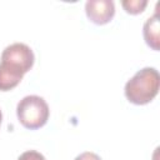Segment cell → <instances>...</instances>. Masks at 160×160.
<instances>
[{"label":"cell","mask_w":160,"mask_h":160,"mask_svg":"<svg viewBox=\"0 0 160 160\" xmlns=\"http://www.w3.org/2000/svg\"><path fill=\"white\" fill-rule=\"evenodd\" d=\"M34 62L35 55L26 44L14 42L6 46L0 56V91L16 88Z\"/></svg>","instance_id":"cell-1"},{"label":"cell","mask_w":160,"mask_h":160,"mask_svg":"<svg viewBox=\"0 0 160 160\" xmlns=\"http://www.w3.org/2000/svg\"><path fill=\"white\" fill-rule=\"evenodd\" d=\"M160 88V75L155 68L139 70L125 84V96L134 105H145L155 99Z\"/></svg>","instance_id":"cell-2"},{"label":"cell","mask_w":160,"mask_h":160,"mask_svg":"<svg viewBox=\"0 0 160 160\" xmlns=\"http://www.w3.org/2000/svg\"><path fill=\"white\" fill-rule=\"evenodd\" d=\"M16 115L24 128L36 130L48 122L50 110L44 98L38 95H28L18 102Z\"/></svg>","instance_id":"cell-3"},{"label":"cell","mask_w":160,"mask_h":160,"mask_svg":"<svg viewBox=\"0 0 160 160\" xmlns=\"http://www.w3.org/2000/svg\"><path fill=\"white\" fill-rule=\"evenodd\" d=\"M85 12L91 22L105 25L115 15V4L111 0H89L85 4Z\"/></svg>","instance_id":"cell-4"},{"label":"cell","mask_w":160,"mask_h":160,"mask_svg":"<svg viewBox=\"0 0 160 160\" xmlns=\"http://www.w3.org/2000/svg\"><path fill=\"white\" fill-rule=\"evenodd\" d=\"M159 15L155 12L151 18H149L142 28V35L145 39V42L148 46H150L152 50L158 51L160 49V35H159Z\"/></svg>","instance_id":"cell-5"},{"label":"cell","mask_w":160,"mask_h":160,"mask_svg":"<svg viewBox=\"0 0 160 160\" xmlns=\"http://www.w3.org/2000/svg\"><path fill=\"white\" fill-rule=\"evenodd\" d=\"M121 5L128 14L138 15L144 11V9L148 5V1L146 0H126V1H121Z\"/></svg>","instance_id":"cell-6"},{"label":"cell","mask_w":160,"mask_h":160,"mask_svg":"<svg viewBox=\"0 0 160 160\" xmlns=\"http://www.w3.org/2000/svg\"><path fill=\"white\" fill-rule=\"evenodd\" d=\"M18 160H46V159L42 154H40L36 150H28V151L22 152L18 158Z\"/></svg>","instance_id":"cell-7"},{"label":"cell","mask_w":160,"mask_h":160,"mask_svg":"<svg viewBox=\"0 0 160 160\" xmlns=\"http://www.w3.org/2000/svg\"><path fill=\"white\" fill-rule=\"evenodd\" d=\"M74 160H101V158L92 151H85V152H81L80 155H78Z\"/></svg>","instance_id":"cell-8"},{"label":"cell","mask_w":160,"mask_h":160,"mask_svg":"<svg viewBox=\"0 0 160 160\" xmlns=\"http://www.w3.org/2000/svg\"><path fill=\"white\" fill-rule=\"evenodd\" d=\"M1 120H2V114H1V110H0V125H1Z\"/></svg>","instance_id":"cell-9"}]
</instances>
